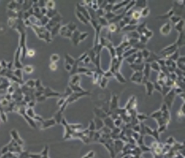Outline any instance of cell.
<instances>
[{"mask_svg": "<svg viewBox=\"0 0 185 158\" xmlns=\"http://www.w3.org/2000/svg\"><path fill=\"white\" fill-rule=\"evenodd\" d=\"M177 47L176 43H174L172 45H170L168 47H165L164 48L161 52V54L163 56H164V57H167V59L171 56L173 53L177 49Z\"/></svg>", "mask_w": 185, "mask_h": 158, "instance_id": "6da1fadb", "label": "cell"}, {"mask_svg": "<svg viewBox=\"0 0 185 158\" xmlns=\"http://www.w3.org/2000/svg\"><path fill=\"white\" fill-rule=\"evenodd\" d=\"M77 10L81 13L89 21L91 20V18H90V16L89 15L88 10L86 8V7H85L84 6L81 5L79 3H78L77 5Z\"/></svg>", "mask_w": 185, "mask_h": 158, "instance_id": "7a4b0ae2", "label": "cell"}, {"mask_svg": "<svg viewBox=\"0 0 185 158\" xmlns=\"http://www.w3.org/2000/svg\"><path fill=\"white\" fill-rule=\"evenodd\" d=\"M143 77V72H135L131 77V81L136 83H142V79Z\"/></svg>", "mask_w": 185, "mask_h": 158, "instance_id": "3957f363", "label": "cell"}, {"mask_svg": "<svg viewBox=\"0 0 185 158\" xmlns=\"http://www.w3.org/2000/svg\"><path fill=\"white\" fill-rule=\"evenodd\" d=\"M172 29L171 24L169 22H166L160 28V33L164 35H168Z\"/></svg>", "mask_w": 185, "mask_h": 158, "instance_id": "277c9868", "label": "cell"}, {"mask_svg": "<svg viewBox=\"0 0 185 158\" xmlns=\"http://www.w3.org/2000/svg\"><path fill=\"white\" fill-rule=\"evenodd\" d=\"M167 95H166V96L165 97L164 100L165 102H166L168 106L169 107H170L172 103L173 102V99L174 98V96H175L174 90H172V91H170Z\"/></svg>", "mask_w": 185, "mask_h": 158, "instance_id": "5b68a950", "label": "cell"}, {"mask_svg": "<svg viewBox=\"0 0 185 158\" xmlns=\"http://www.w3.org/2000/svg\"><path fill=\"white\" fill-rule=\"evenodd\" d=\"M80 33H81L77 30H75L74 31H73V33H72V36H71V38H72L73 43L75 46H77L80 42L79 36H80Z\"/></svg>", "mask_w": 185, "mask_h": 158, "instance_id": "8992f818", "label": "cell"}, {"mask_svg": "<svg viewBox=\"0 0 185 158\" xmlns=\"http://www.w3.org/2000/svg\"><path fill=\"white\" fill-rule=\"evenodd\" d=\"M175 43L177 45V48L184 47L185 46V35L184 31L180 33L178 38Z\"/></svg>", "mask_w": 185, "mask_h": 158, "instance_id": "52a82bcc", "label": "cell"}, {"mask_svg": "<svg viewBox=\"0 0 185 158\" xmlns=\"http://www.w3.org/2000/svg\"><path fill=\"white\" fill-rule=\"evenodd\" d=\"M185 25L184 20L181 19L179 22L175 25V29L177 30L179 33L184 31V28Z\"/></svg>", "mask_w": 185, "mask_h": 158, "instance_id": "ba28073f", "label": "cell"}, {"mask_svg": "<svg viewBox=\"0 0 185 158\" xmlns=\"http://www.w3.org/2000/svg\"><path fill=\"white\" fill-rule=\"evenodd\" d=\"M130 67L135 72H142L144 67V64H133L130 65Z\"/></svg>", "mask_w": 185, "mask_h": 158, "instance_id": "9c48e42d", "label": "cell"}, {"mask_svg": "<svg viewBox=\"0 0 185 158\" xmlns=\"http://www.w3.org/2000/svg\"><path fill=\"white\" fill-rule=\"evenodd\" d=\"M150 69L151 68H150V64H149V63H146V64L144 65V68H143L142 72H143V76H145V77H147V79L149 78V77Z\"/></svg>", "mask_w": 185, "mask_h": 158, "instance_id": "30bf717a", "label": "cell"}, {"mask_svg": "<svg viewBox=\"0 0 185 158\" xmlns=\"http://www.w3.org/2000/svg\"><path fill=\"white\" fill-rule=\"evenodd\" d=\"M176 65L179 67V69L184 71L185 70V57L181 56L179 57L177 60Z\"/></svg>", "mask_w": 185, "mask_h": 158, "instance_id": "8fae6325", "label": "cell"}, {"mask_svg": "<svg viewBox=\"0 0 185 158\" xmlns=\"http://www.w3.org/2000/svg\"><path fill=\"white\" fill-rule=\"evenodd\" d=\"M145 84L146 86V88H147V93L148 95H150L152 94L154 90V84L152 83V82L148 81Z\"/></svg>", "mask_w": 185, "mask_h": 158, "instance_id": "7c38bea8", "label": "cell"}, {"mask_svg": "<svg viewBox=\"0 0 185 158\" xmlns=\"http://www.w3.org/2000/svg\"><path fill=\"white\" fill-rule=\"evenodd\" d=\"M129 1H122L120 3L115 4L113 7V10H112V11L114 12L115 11H117V10H118V9H120L121 8H122V7H123L125 6H126L129 3Z\"/></svg>", "mask_w": 185, "mask_h": 158, "instance_id": "4fadbf2b", "label": "cell"}, {"mask_svg": "<svg viewBox=\"0 0 185 158\" xmlns=\"http://www.w3.org/2000/svg\"><path fill=\"white\" fill-rule=\"evenodd\" d=\"M75 14H76V16L77 17V18L79 19V20L81 22H82L85 25H87V24H88L89 21L87 20L81 13H79L78 11L76 10V11H75Z\"/></svg>", "mask_w": 185, "mask_h": 158, "instance_id": "5bb4252c", "label": "cell"}, {"mask_svg": "<svg viewBox=\"0 0 185 158\" xmlns=\"http://www.w3.org/2000/svg\"><path fill=\"white\" fill-rule=\"evenodd\" d=\"M137 52V50L135 49V48H131V49H129L128 50L126 51V52H124L122 56L123 58H126L129 56H130L133 55V54H135V53H136Z\"/></svg>", "mask_w": 185, "mask_h": 158, "instance_id": "9a60e30c", "label": "cell"}, {"mask_svg": "<svg viewBox=\"0 0 185 158\" xmlns=\"http://www.w3.org/2000/svg\"><path fill=\"white\" fill-rule=\"evenodd\" d=\"M160 58L157 56V55L156 54L153 52H150L149 57L147 59V63H149V62L157 61V60H158Z\"/></svg>", "mask_w": 185, "mask_h": 158, "instance_id": "2e32d148", "label": "cell"}, {"mask_svg": "<svg viewBox=\"0 0 185 158\" xmlns=\"http://www.w3.org/2000/svg\"><path fill=\"white\" fill-rule=\"evenodd\" d=\"M102 28V27L99 25L98 27L95 29H96V35H95V40H94V47L96 46L97 45H98V39H99V34H100L101 29Z\"/></svg>", "mask_w": 185, "mask_h": 158, "instance_id": "e0dca14e", "label": "cell"}, {"mask_svg": "<svg viewBox=\"0 0 185 158\" xmlns=\"http://www.w3.org/2000/svg\"><path fill=\"white\" fill-rule=\"evenodd\" d=\"M113 76H115L116 77V79L118 80V81L121 82V83H125L126 82V80L124 79V77L123 76V75L121 74V73L119 72H116L115 73L113 74Z\"/></svg>", "mask_w": 185, "mask_h": 158, "instance_id": "ac0fdd59", "label": "cell"}, {"mask_svg": "<svg viewBox=\"0 0 185 158\" xmlns=\"http://www.w3.org/2000/svg\"><path fill=\"white\" fill-rule=\"evenodd\" d=\"M142 35H144L146 37L149 39L153 36V33L152 30H149L147 27H145L143 30Z\"/></svg>", "mask_w": 185, "mask_h": 158, "instance_id": "d6986e66", "label": "cell"}, {"mask_svg": "<svg viewBox=\"0 0 185 158\" xmlns=\"http://www.w3.org/2000/svg\"><path fill=\"white\" fill-rule=\"evenodd\" d=\"M137 26H132L130 25H126L123 29H122V31H133L136 30Z\"/></svg>", "mask_w": 185, "mask_h": 158, "instance_id": "ffe728a7", "label": "cell"}, {"mask_svg": "<svg viewBox=\"0 0 185 158\" xmlns=\"http://www.w3.org/2000/svg\"><path fill=\"white\" fill-rule=\"evenodd\" d=\"M174 14V11L173 10V9H170V10L166 14H165L164 15H160L158 16V19H166L168 18H170V17L172 16Z\"/></svg>", "mask_w": 185, "mask_h": 158, "instance_id": "44dd1931", "label": "cell"}, {"mask_svg": "<svg viewBox=\"0 0 185 158\" xmlns=\"http://www.w3.org/2000/svg\"><path fill=\"white\" fill-rule=\"evenodd\" d=\"M116 16V14L114 13V12L113 11H110V12H108V13H105V15L104 16V18H105L106 20L108 21V22L112 20L113 18H115V17Z\"/></svg>", "mask_w": 185, "mask_h": 158, "instance_id": "7402d4cb", "label": "cell"}, {"mask_svg": "<svg viewBox=\"0 0 185 158\" xmlns=\"http://www.w3.org/2000/svg\"><path fill=\"white\" fill-rule=\"evenodd\" d=\"M147 1H136L135 6L142 9L147 7Z\"/></svg>", "mask_w": 185, "mask_h": 158, "instance_id": "603a6c76", "label": "cell"}, {"mask_svg": "<svg viewBox=\"0 0 185 158\" xmlns=\"http://www.w3.org/2000/svg\"><path fill=\"white\" fill-rule=\"evenodd\" d=\"M150 68L153 69V70H156L157 72H160L161 71V67L159 64L157 62V61H154L151 63L150 64Z\"/></svg>", "mask_w": 185, "mask_h": 158, "instance_id": "cb8c5ba5", "label": "cell"}, {"mask_svg": "<svg viewBox=\"0 0 185 158\" xmlns=\"http://www.w3.org/2000/svg\"><path fill=\"white\" fill-rule=\"evenodd\" d=\"M146 23L145 22H143L142 24H141L140 25H137V28H136V31L140 35H142V33H143V30L144 29V28H145L146 27Z\"/></svg>", "mask_w": 185, "mask_h": 158, "instance_id": "d4e9b609", "label": "cell"}, {"mask_svg": "<svg viewBox=\"0 0 185 158\" xmlns=\"http://www.w3.org/2000/svg\"><path fill=\"white\" fill-rule=\"evenodd\" d=\"M135 3H136V1H129V3L126 6L125 8L124 9V13H127L128 11H129L132 9L133 7L135 6Z\"/></svg>", "mask_w": 185, "mask_h": 158, "instance_id": "484cf974", "label": "cell"}, {"mask_svg": "<svg viewBox=\"0 0 185 158\" xmlns=\"http://www.w3.org/2000/svg\"><path fill=\"white\" fill-rule=\"evenodd\" d=\"M98 21H99L98 22H99V25H100L102 27L107 26L109 25L108 21L106 20V19L104 18V16L98 18Z\"/></svg>", "mask_w": 185, "mask_h": 158, "instance_id": "4316f807", "label": "cell"}, {"mask_svg": "<svg viewBox=\"0 0 185 158\" xmlns=\"http://www.w3.org/2000/svg\"><path fill=\"white\" fill-rule=\"evenodd\" d=\"M131 19H135V20H138L141 18L140 11H137V10L133 11L132 14H131Z\"/></svg>", "mask_w": 185, "mask_h": 158, "instance_id": "83f0119b", "label": "cell"}, {"mask_svg": "<svg viewBox=\"0 0 185 158\" xmlns=\"http://www.w3.org/2000/svg\"><path fill=\"white\" fill-rule=\"evenodd\" d=\"M179 58V51L178 49H177L175 52L173 54L170 56L168 58L169 59L173 61H176Z\"/></svg>", "mask_w": 185, "mask_h": 158, "instance_id": "f1b7e54d", "label": "cell"}, {"mask_svg": "<svg viewBox=\"0 0 185 158\" xmlns=\"http://www.w3.org/2000/svg\"><path fill=\"white\" fill-rule=\"evenodd\" d=\"M137 57V55H136V53H135V54H133V55H131L130 56H129L128 57L126 58V60L128 63H129L130 65L134 64L135 62V61Z\"/></svg>", "mask_w": 185, "mask_h": 158, "instance_id": "f546056e", "label": "cell"}, {"mask_svg": "<svg viewBox=\"0 0 185 158\" xmlns=\"http://www.w3.org/2000/svg\"><path fill=\"white\" fill-rule=\"evenodd\" d=\"M149 12H150L149 9L147 7H145V8H144L142 9L140 11L141 17H143V18H146V17L148 16V15L149 14Z\"/></svg>", "mask_w": 185, "mask_h": 158, "instance_id": "4dcf8cb0", "label": "cell"}, {"mask_svg": "<svg viewBox=\"0 0 185 158\" xmlns=\"http://www.w3.org/2000/svg\"><path fill=\"white\" fill-rule=\"evenodd\" d=\"M169 19L172 23H173L174 25H175V24L177 23L178 22H179L180 20H181L182 18L181 16L173 15L172 16L170 17Z\"/></svg>", "mask_w": 185, "mask_h": 158, "instance_id": "1f68e13d", "label": "cell"}, {"mask_svg": "<svg viewBox=\"0 0 185 158\" xmlns=\"http://www.w3.org/2000/svg\"><path fill=\"white\" fill-rule=\"evenodd\" d=\"M129 34L130 36V37L129 38H129H135V39L139 40L140 35L136 30L130 31Z\"/></svg>", "mask_w": 185, "mask_h": 158, "instance_id": "d6a6232c", "label": "cell"}, {"mask_svg": "<svg viewBox=\"0 0 185 158\" xmlns=\"http://www.w3.org/2000/svg\"><path fill=\"white\" fill-rule=\"evenodd\" d=\"M80 80V77L78 75H74V76H73L71 81V82L72 84L73 85L78 84H79Z\"/></svg>", "mask_w": 185, "mask_h": 158, "instance_id": "836d02e7", "label": "cell"}, {"mask_svg": "<svg viewBox=\"0 0 185 158\" xmlns=\"http://www.w3.org/2000/svg\"><path fill=\"white\" fill-rule=\"evenodd\" d=\"M109 30L111 33L113 32H115V31H117V30L119 29H118V27L116 26L115 23H111L109 25Z\"/></svg>", "mask_w": 185, "mask_h": 158, "instance_id": "e575fe53", "label": "cell"}, {"mask_svg": "<svg viewBox=\"0 0 185 158\" xmlns=\"http://www.w3.org/2000/svg\"><path fill=\"white\" fill-rule=\"evenodd\" d=\"M96 14L97 18V19H98V18H101V17H103L104 16V15H105V11H104V9L98 8L96 11Z\"/></svg>", "mask_w": 185, "mask_h": 158, "instance_id": "d590c367", "label": "cell"}, {"mask_svg": "<svg viewBox=\"0 0 185 158\" xmlns=\"http://www.w3.org/2000/svg\"><path fill=\"white\" fill-rule=\"evenodd\" d=\"M133 47H134V48H135V49H136L137 50H138V49H142L143 50V49H145V45L140 42V41H138V42L136 43V44H135V45L133 46Z\"/></svg>", "mask_w": 185, "mask_h": 158, "instance_id": "8d00e7d4", "label": "cell"}, {"mask_svg": "<svg viewBox=\"0 0 185 158\" xmlns=\"http://www.w3.org/2000/svg\"><path fill=\"white\" fill-rule=\"evenodd\" d=\"M67 28L68 29H69L70 31L71 32H73L75 30H76L77 29V25H75V23H73V22H71L69 24V25H67Z\"/></svg>", "mask_w": 185, "mask_h": 158, "instance_id": "74e56055", "label": "cell"}, {"mask_svg": "<svg viewBox=\"0 0 185 158\" xmlns=\"http://www.w3.org/2000/svg\"><path fill=\"white\" fill-rule=\"evenodd\" d=\"M141 53H142V57L144 59H147L148 57H149L150 54V52H149V50L147 49H143L142 51H141Z\"/></svg>", "mask_w": 185, "mask_h": 158, "instance_id": "f35d334b", "label": "cell"}, {"mask_svg": "<svg viewBox=\"0 0 185 158\" xmlns=\"http://www.w3.org/2000/svg\"><path fill=\"white\" fill-rule=\"evenodd\" d=\"M108 78H106L105 77H102V80L101 81V83H100V86L102 87V88H105L106 86V84H108Z\"/></svg>", "mask_w": 185, "mask_h": 158, "instance_id": "ab89813d", "label": "cell"}, {"mask_svg": "<svg viewBox=\"0 0 185 158\" xmlns=\"http://www.w3.org/2000/svg\"><path fill=\"white\" fill-rule=\"evenodd\" d=\"M66 60H67V62L68 63V64L71 65H73L74 64L75 62V61L74 60L73 58L71 57L68 55L66 56Z\"/></svg>", "mask_w": 185, "mask_h": 158, "instance_id": "60d3db41", "label": "cell"}, {"mask_svg": "<svg viewBox=\"0 0 185 158\" xmlns=\"http://www.w3.org/2000/svg\"><path fill=\"white\" fill-rule=\"evenodd\" d=\"M89 35L88 33L87 32H83V33H81L79 36V41H84L85 38H86L87 36Z\"/></svg>", "mask_w": 185, "mask_h": 158, "instance_id": "b9f144b4", "label": "cell"}, {"mask_svg": "<svg viewBox=\"0 0 185 158\" xmlns=\"http://www.w3.org/2000/svg\"><path fill=\"white\" fill-rule=\"evenodd\" d=\"M113 5H112V4H111L108 3L106 6V7H105V8L104 9V11H105V13H108V12L112 11V10H113Z\"/></svg>", "mask_w": 185, "mask_h": 158, "instance_id": "7bdbcfd3", "label": "cell"}, {"mask_svg": "<svg viewBox=\"0 0 185 158\" xmlns=\"http://www.w3.org/2000/svg\"><path fill=\"white\" fill-rule=\"evenodd\" d=\"M148 38L146 37L144 35H140V37L139 38V41L140 42L145 45V43L148 42Z\"/></svg>", "mask_w": 185, "mask_h": 158, "instance_id": "ee69618b", "label": "cell"}, {"mask_svg": "<svg viewBox=\"0 0 185 158\" xmlns=\"http://www.w3.org/2000/svg\"><path fill=\"white\" fill-rule=\"evenodd\" d=\"M162 115V112L161 111L156 112L152 115V117L154 118H159Z\"/></svg>", "mask_w": 185, "mask_h": 158, "instance_id": "f6af8a7d", "label": "cell"}, {"mask_svg": "<svg viewBox=\"0 0 185 158\" xmlns=\"http://www.w3.org/2000/svg\"><path fill=\"white\" fill-rule=\"evenodd\" d=\"M89 69L88 68H84V67H82V68H78V73H86L87 72H88Z\"/></svg>", "mask_w": 185, "mask_h": 158, "instance_id": "bcb514c9", "label": "cell"}, {"mask_svg": "<svg viewBox=\"0 0 185 158\" xmlns=\"http://www.w3.org/2000/svg\"><path fill=\"white\" fill-rule=\"evenodd\" d=\"M154 89H157L158 91H160V92H162V87L161 85H160L159 84L157 83V82H156L155 84H154Z\"/></svg>", "mask_w": 185, "mask_h": 158, "instance_id": "7dc6e473", "label": "cell"}, {"mask_svg": "<svg viewBox=\"0 0 185 158\" xmlns=\"http://www.w3.org/2000/svg\"><path fill=\"white\" fill-rule=\"evenodd\" d=\"M103 75H104V76L106 77V78L111 77V76H113V74L110 71V70H109V71L105 73H104Z\"/></svg>", "mask_w": 185, "mask_h": 158, "instance_id": "c3c4849f", "label": "cell"}, {"mask_svg": "<svg viewBox=\"0 0 185 158\" xmlns=\"http://www.w3.org/2000/svg\"><path fill=\"white\" fill-rule=\"evenodd\" d=\"M157 62L159 64V65H160V66H161V67L165 66V60L159 59V60H157Z\"/></svg>", "mask_w": 185, "mask_h": 158, "instance_id": "681fc988", "label": "cell"}, {"mask_svg": "<svg viewBox=\"0 0 185 158\" xmlns=\"http://www.w3.org/2000/svg\"><path fill=\"white\" fill-rule=\"evenodd\" d=\"M138 24V20H135V19H131L130 21V22L129 23V25H132V26H137Z\"/></svg>", "mask_w": 185, "mask_h": 158, "instance_id": "f907efd6", "label": "cell"}, {"mask_svg": "<svg viewBox=\"0 0 185 158\" xmlns=\"http://www.w3.org/2000/svg\"><path fill=\"white\" fill-rule=\"evenodd\" d=\"M122 20H123L124 22L126 25H129V23L130 21L131 20V18H129V16H126L124 17V18L122 19Z\"/></svg>", "mask_w": 185, "mask_h": 158, "instance_id": "816d5d0a", "label": "cell"}, {"mask_svg": "<svg viewBox=\"0 0 185 158\" xmlns=\"http://www.w3.org/2000/svg\"><path fill=\"white\" fill-rule=\"evenodd\" d=\"M87 56H88V54H87V53H85L82 56H80V57L79 58L78 61H84V60Z\"/></svg>", "mask_w": 185, "mask_h": 158, "instance_id": "f5cc1de1", "label": "cell"}, {"mask_svg": "<svg viewBox=\"0 0 185 158\" xmlns=\"http://www.w3.org/2000/svg\"><path fill=\"white\" fill-rule=\"evenodd\" d=\"M165 77H166V75H165L163 72H160L159 74V80H164V79L165 78Z\"/></svg>", "mask_w": 185, "mask_h": 158, "instance_id": "db71d44e", "label": "cell"}, {"mask_svg": "<svg viewBox=\"0 0 185 158\" xmlns=\"http://www.w3.org/2000/svg\"><path fill=\"white\" fill-rule=\"evenodd\" d=\"M52 58H53V61H58V60L59 59V56H58V55H52Z\"/></svg>", "mask_w": 185, "mask_h": 158, "instance_id": "11a10c76", "label": "cell"}, {"mask_svg": "<svg viewBox=\"0 0 185 158\" xmlns=\"http://www.w3.org/2000/svg\"><path fill=\"white\" fill-rule=\"evenodd\" d=\"M50 68L52 70H56V69H57V65L54 64V63H52V64L50 65Z\"/></svg>", "mask_w": 185, "mask_h": 158, "instance_id": "9f6ffc18", "label": "cell"}, {"mask_svg": "<svg viewBox=\"0 0 185 158\" xmlns=\"http://www.w3.org/2000/svg\"><path fill=\"white\" fill-rule=\"evenodd\" d=\"M34 54H35V52L33 50L31 49L28 51V55L30 56H33L34 55Z\"/></svg>", "mask_w": 185, "mask_h": 158, "instance_id": "6f0895ef", "label": "cell"}, {"mask_svg": "<svg viewBox=\"0 0 185 158\" xmlns=\"http://www.w3.org/2000/svg\"><path fill=\"white\" fill-rule=\"evenodd\" d=\"M90 61H91V59H90V58L89 57V56H87L84 60L83 61L85 64H88Z\"/></svg>", "mask_w": 185, "mask_h": 158, "instance_id": "680465c9", "label": "cell"}, {"mask_svg": "<svg viewBox=\"0 0 185 158\" xmlns=\"http://www.w3.org/2000/svg\"><path fill=\"white\" fill-rule=\"evenodd\" d=\"M66 69L67 70H71L72 69L71 65L69 64H67V65H66Z\"/></svg>", "mask_w": 185, "mask_h": 158, "instance_id": "91938a15", "label": "cell"}]
</instances>
